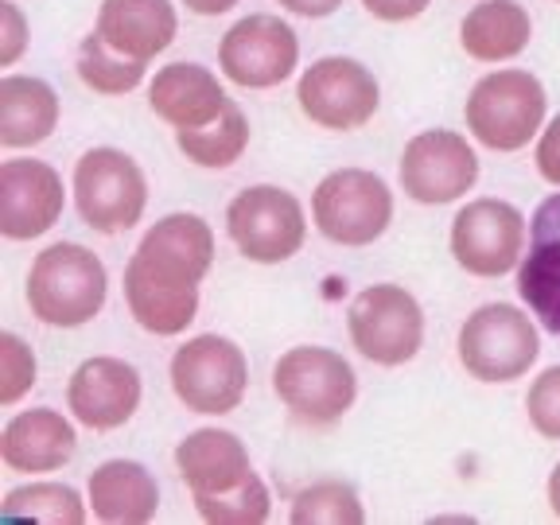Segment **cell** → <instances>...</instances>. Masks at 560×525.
Here are the masks:
<instances>
[{
    "label": "cell",
    "mask_w": 560,
    "mask_h": 525,
    "mask_svg": "<svg viewBox=\"0 0 560 525\" xmlns=\"http://www.w3.org/2000/svg\"><path fill=\"white\" fill-rule=\"evenodd\" d=\"M105 265L79 242H55L32 261L27 304L47 327H82L105 307Z\"/></svg>",
    "instance_id": "6da1fadb"
},
{
    "label": "cell",
    "mask_w": 560,
    "mask_h": 525,
    "mask_svg": "<svg viewBox=\"0 0 560 525\" xmlns=\"http://www.w3.org/2000/svg\"><path fill=\"white\" fill-rule=\"evenodd\" d=\"M545 86L529 70H494L475 82L471 97L464 105L467 129L479 144L494 152H517L541 132L545 125Z\"/></svg>",
    "instance_id": "7a4b0ae2"
},
{
    "label": "cell",
    "mask_w": 560,
    "mask_h": 525,
    "mask_svg": "<svg viewBox=\"0 0 560 525\" xmlns=\"http://www.w3.org/2000/svg\"><path fill=\"white\" fill-rule=\"evenodd\" d=\"M272 389L280 405L304 424H335L359 397V377L331 347H292L272 366Z\"/></svg>",
    "instance_id": "3957f363"
},
{
    "label": "cell",
    "mask_w": 560,
    "mask_h": 525,
    "mask_svg": "<svg viewBox=\"0 0 560 525\" xmlns=\"http://www.w3.org/2000/svg\"><path fill=\"white\" fill-rule=\"evenodd\" d=\"M315 230L335 245H374L394 222V191L366 167H339L324 175L312 195Z\"/></svg>",
    "instance_id": "277c9868"
},
{
    "label": "cell",
    "mask_w": 560,
    "mask_h": 525,
    "mask_svg": "<svg viewBox=\"0 0 560 525\" xmlns=\"http://www.w3.org/2000/svg\"><path fill=\"white\" fill-rule=\"evenodd\" d=\"M459 362L479 382H517L541 354L537 324L514 304H482L459 327Z\"/></svg>",
    "instance_id": "5b68a950"
},
{
    "label": "cell",
    "mask_w": 560,
    "mask_h": 525,
    "mask_svg": "<svg viewBox=\"0 0 560 525\" xmlns=\"http://www.w3.org/2000/svg\"><path fill=\"white\" fill-rule=\"evenodd\" d=\"M74 207L97 234H121L144 219L149 179L121 149H90L74 164Z\"/></svg>",
    "instance_id": "8992f818"
},
{
    "label": "cell",
    "mask_w": 560,
    "mask_h": 525,
    "mask_svg": "<svg viewBox=\"0 0 560 525\" xmlns=\"http://www.w3.org/2000/svg\"><path fill=\"white\" fill-rule=\"evenodd\" d=\"M249 362L226 335H195L172 354V389L191 412L226 417L242 405Z\"/></svg>",
    "instance_id": "52a82bcc"
},
{
    "label": "cell",
    "mask_w": 560,
    "mask_h": 525,
    "mask_svg": "<svg viewBox=\"0 0 560 525\" xmlns=\"http://www.w3.org/2000/svg\"><path fill=\"white\" fill-rule=\"evenodd\" d=\"M350 342L374 366H405L424 342V312L401 284H370L350 300Z\"/></svg>",
    "instance_id": "ba28073f"
},
{
    "label": "cell",
    "mask_w": 560,
    "mask_h": 525,
    "mask_svg": "<svg viewBox=\"0 0 560 525\" xmlns=\"http://www.w3.org/2000/svg\"><path fill=\"white\" fill-rule=\"evenodd\" d=\"M226 230L245 261L280 265L300 254L307 237V219L292 191L257 184L234 195V202L226 207Z\"/></svg>",
    "instance_id": "9c48e42d"
},
{
    "label": "cell",
    "mask_w": 560,
    "mask_h": 525,
    "mask_svg": "<svg viewBox=\"0 0 560 525\" xmlns=\"http://www.w3.org/2000/svg\"><path fill=\"white\" fill-rule=\"evenodd\" d=\"M452 257L471 277H506L525 257V214L506 199H471L452 219Z\"/></svg>",
    "instance_id": "30bf717a"
},
{
    "label": "cell",
    "mask_w": 560,
    "mask_h": 525,
    "mask_svg": "<svg viewBox=\"0 0 560 525\" xmlns=\"http://www.w3.org/2000/svg\"><path fill=\"white\" fill-rule=\"evenodd\" d=\"M296 102L304 109L307 121L319 129H362L382 105V86H377L374 70L362 67L359 59L347 55H327V59L312 62L300 74Z\"/></svg>",
    "instance_id": "8fae6325"
},
{
    "label": "cell",
    "mask_w": 560,
    "mask_h": 525,
    "mask_svg": "<svg viewBox=\"0 0 560 525\" xmlns=\"http://www.w3.org/2000/svg\"><path fill=\"white\" fill-rule=\"evenodd\" d=\"M401 191L424 207L464 199L479 179V156L467 137L452 129H424L401 152Z\"/></svg>",
    "instance_id": "7c38bea8"
},
{
    "label": "cell",
    "mask_w": 560,
    "mask_h": 525,
    "mask_svg": "<svg viewBox=\"0 0 560 525\" xmlns=\"http://www.w3.org/2000/svg\"><path fill=\"white\" fill-rule=\"evenodd\" d=\"M222 74L245 90H269L292 79L300 62V39L289 24L269 12L237 20L219 44Z\"/></svg>",
    "instance_id": "4fadbf2b"
},
{
    "label": "cell",
    "mask_w": 560,
    "mask_h": 525,
    "mask_svg": "<svg viewBox=\"0 0 560 525\" xmlns=\"http://www.w3.org/2000/svg\"><path fill=\"white\" fill-rule=\"evenodd\" d=\"M125 300L144 331L172 339L199 315V280L137 249L125 265Z\"/></svg>",
    "instance_id": "5bb4252c"
},
{
    "label": "cell",
    "mask_w": 560,
    "mask_h": 525,
    "mask_svg": "<svg viewBox=\"0 0 560 525\" xmlns=\"http://www.w3.org/2000/svg\"><path fill=\"white\" fill-rule=\"evenodd\" d=\"M67 191L62 175L44 160L0 164V234L9 242H32L62 219Z\"/></svg>",
    "instance_id": "9a60e30c"
},
{
    "label": "cell",
    "mask_w": 560,
    "mask_h": 525,
    "mask_svg": "<svg viewBox=\"0 0 560 525\" xmlns=\"http://www.w3.org/2000/svg\"><path fill=\"white\" fill-rule=\"evenodd\" d=\"M140 374L125 359L114 354H97L86 359L67 385V405L79 424L94 432H114L129 424L132 412L140 409Z\"/></svg>",
    "instance_id": "2e32d148"
},
{
    "label": "cell",
    "mask_w": 560,
    "mask_h": 525,
    "mask_svg": "<svg viewBox=\"0 0 560 525\" xmlns=\"http://www.w3.org/2000/svg\"><path fill=\"white\" fill-rule=\"evenodd\" d=\"M517 296L537 324L560 339V191L549 195L529 222V249L517 265Z\"/></svg>",
    "instance_id": "e0dca14e"
},
{
    "label": "cell",
    "mask_w": 560,
    "mask_h": 525,
    "mask_svg": "<svg viewBox=\"0 0 560 525\" xmlns=\"http://www.w3.org/2000/svg\"><path fill=\"white\" fill-rule=\"evenodd\" d=\"M149 105L152 114L172 125V129H199V125H210L226 109L230 97L210 67L172 62V67L156 70V79L149 86Z\"/></svg>",
    "instance_id": "ac0fdd59"
},
{
    "label": "cell",
    "mask_w": 560,
    "mask_h": 525,
    "mask_svg": "<svg viewBox=\"0 0 560 525\" xmlns=\"http://www.w3.org/2000/svg\"><path fill=\"white\" fill-rule=\"evenodd\" d=\"M74 447V424L55 409H24L0 432V459L24 475L59 471L62 464H70Z\"/></svg>",
    "instance_id": "d6986e66"
},
{
    "label": "cell",
    "mask_w": 560,
    "mask_h": 525,
    "mask_svg": "<svg viewBox=\"0 0 560 525\" xmlns=\"http://www.w3.org/2000/svg\"><path fill=\"white\" fill-rule=\"evenodd\" d=\"M97 35L121 55L152 62L179 32L172 0H102L97 9Z\"/></svg>",
    "instance_id": "ffe728a7"
},
{
    "label": "cell",
    "mask_w": 560,
    "mask_h": 525,
    "mask_svg": "<svg viewBox=\"0 0 560 525\" xmlns=\"http://www.w3.org/2000/svg\"><path fill=\"white\" fill-rule=\"evenodd\" d=\"M90 510L97 522L109 525H144L160 510L156 475L137 459H109L90 475Z\"/></svg>",
    "instance_id": "44dd1931"
},
{
    "label": "cell",
    "mask_w": 560,
    "mask_h": 525,
    "mask_svg": "<svg viewBox=\"0 0 560 525\" xmlns=\"http://www.w3.org/2000/svg\"><path fill=\"white\" fill-rule=\"evenodd\" d=\"M175 467L191 494H222L254 475L245 444L226 429H199L175 447Z\"/></svg>",
    "instance_id": "7402d4cb"
},
{
    "label": "cell",
    "mask_w": 560,
    "mask_h": 525,
    "mask_svg": "<svg viewBox=\"0 0 560 525\" xmlns=\"http://www.w3.org/2000/svg\"><path fill=\"white\" fill-rule=\"evenodd\" d=\"M59 125V94L32 74H4L0 79V144L4 149H32L44 144Z\"/></svg>",
    "instance_id": "603a6c76"
},
{
    "label": "cell",
    "mask_w": 560,
    "mask_h": 525,
    "mask_svg": "<svg viewBox=\"0 0 560 525\" xmlns=\"http://www.w3.org/2000/svg\"><path fill=\"white\" fill-rule=\"evenodd\" d=\"M534 39V20L517 0H482L459 24V44L475 62H510Z\"/></svg>",
    "instance_id": "cb8c5ba5"
},
{
    "label": "cell",
    "mask_w": 560,
    "mask_h": 525,
    "mask_svg": "<svg viewBox=\"0 0 560 525\" xmlns=\"http://www.w3.org/2000/svg\"><path fill=\"white\" fill-rule=\"evenodd\" d=\"M137 249L202 284V277L210 272V261H214V234H210V226L199 214H167L140 237Z\"/></svg>",
    "instance_id": "d4e9b609"
},
{
    "label": "cell",
    "mask_w": 560,
    "mask_h": 525,
    "mask_svg": "<svg viewBox=\"0 0 560 525\" xmlns=\"http://www.w3.org/2000/svg\"><path fill=\"white\" fill-rule=\"evenodd\" d=\"M175 144H179V152L199 167H230L249 149V121H245L242 105L230 102L210 125L175 129Z\"/></svg>",
    "instance_id": "484cf974"
},
{
    "label": "cell",
    "mask_w": 560,
    "mask_h": 525,
    "mask_svg": "<svg viewBox=\"0 0 560 525\" xmlns=\"http://www.w3.org/2000/svg\"><path fill=\"white\" fill-rule=\"evenodd\" d=\"M4 522H47V525H82L86 522V502L67 482H32L4 494L0 506Z\"/></svg>",
    "instance_id": "4316f807"
},
{
    "label": "cell",
    "mask_w": 560,
    "mask_h": 525,
    "mask_svg": "<svg viewBox=\"0 0 560 525\" xmlns=\"http://www.w3.org/2000/svg\"><path fill=\"white\" fill-rule=\"evenodd\" d=\"M144 70H149V62L129 59V55H121L117 47H109L102 35H97V27L79 44V79L86 82L94 94H105V97L129 94V90H137L140 82H144Z\"/></svg>",
    "instance_id": "83f0119b"
},
{
    "label": "cell",
    "mask_w": 560,
    "mask_h": 525,
    "mask_svg": "<svg viewBox=\"0 0 560 525\" xmlns=\"http://www.w3.org/2000/svg\"><path fill=\"white\" fill-rule=\"evenodd\" d=\"M289 517L296 525H362L366 522V510H362L359 494H354L350 482L319 479L292 499Z\"/></svg>",
    "instance_id": "f1b7e54d"
},
{
    "label": "cell",
    "mask_w": 560,
    "mask_h": 525,
    "mask_svg": "<svg viewBox=\"0 0 560 525\" xmlns=\"http://www.w3.org/2000/svg\"><path fill=\"white\" fill-rule=\"evenodd\" d=\"M191 499L202 522L214 525H261L272 514L269 487H265L261 475H249L245 482H237L234 490H222V494H191Z\"/></svg>",
    "instance_id": "f546056e"
},
{
    "label": "cell",
    "mask_w": 560,
    "mask_h": 525,
    "mask_svg": "<svg viewBox=\"0 0 560 525\" xmlns=\"http://www.w3.org/2000/svg\"><path fill=\"white\" fill-rule=\"evenodd\" d=\"M35 354L16 331H0V405H16L35 385Z\"/></svg>",
    "instance_id": "4dcf8cb0"
},
{
    "label": "cell",
    "mask_w": 560,
    "mask_h": 525,
    "mask_svg": "<svg viewBox=\"0 0 560 525\" xmlns=\"http://www.w3.org/2000/svg\"><path fill=\"white\" fill-rule=\"evenodd\" d=\"M525 412L545 440H560V366H549L541 377H534L525 394Z\"/></svg>",
    "instance_id": "1f68e13d"
},
{
    "label": "cell",
    "mask_w": 560,
    "mask_h": 525,
    "mask_svg": "<svg viewBox=\"0 0 560 525\" xmlns=\"http://www.w3.org/2000/svg\"><path fill=\"white\" fill-rule=\"evenodd\" d=\"M24 47H27L24 12L12 0H0V67H12L24 55Z\"/></svg>",
    "instance_id": "d6a6232c"
},
{
    "label": "cell",
    "mask_w": 560,
    "mask_h": 525,
    "mask_svg": "<svg viewBox=\"0 0 560 525\" xmlns=\"http://www.w3.org/2000/svg\"><path fill=\"white\" fill-rule=\"evenodd\" d=\"M537 172L552 187H560V114L545 125L541 140H537Z\"/></svg>",
    "instance_id": "836d02e7"
},
{
    "label": "cell",
    "mask_w": 560,
    "mask_h": 525,
    "mask_svg": "<svg viewBox=\"0 0 560 525\" xmlns=\"http://www.w3.org/2000/svg\"><path fill=\"white\" fill-rule=\"evenodd\" d=\"M362 4L370 16L385 20V24H401V20H417L432 0H362Z\"/></svg>",
    "instance_id": "e575fe53"
},
{
    "label": "cell",
    "mask_w": 560,
    "mask_h": 525,
    "mask_svg": "<svg viewBox=\"0 0 560 525\" xmlns=\"http://www.w3.org/2000/svg\"><path fill=\"white\" fill-rule=\"evenodd\" d=\"M289 12H296V16H307V20H324L331 16V12L342 9V0H280Z\"/></svg>",
    "instance_id": "d590c367"
},
{
    "label": "cell",
    "mask_w": 560,
    "mask_h": 525,
    "mask_svg": "<svg viewBox=\"0 0 560 525\" xmlns=\"http://www.w3.org/2000/svg\"><path fill=\"white\" fill-rule=\"evenodd\" d=\"M187 9L199 12V16H222V12H230L237 4V0H184Z\"/></svg>",
    "instance_id": "8d00e7d4"
},
{
    "label": "cell",
    "mask_w": 560,
    "mask_h": 525,
    "mask_svg": "<svg viewBox=\"0 0 560 525\" xmlns=\"http://www.w3.org/2000/svg\"><path fill=\"white\" fill-rule=\"evenodd\" d=\"M549 506H552V514L560 517V464L552 467V475H549Z\"/></svg>",
    "instance_id": "74e56055"
}]
</instances>
